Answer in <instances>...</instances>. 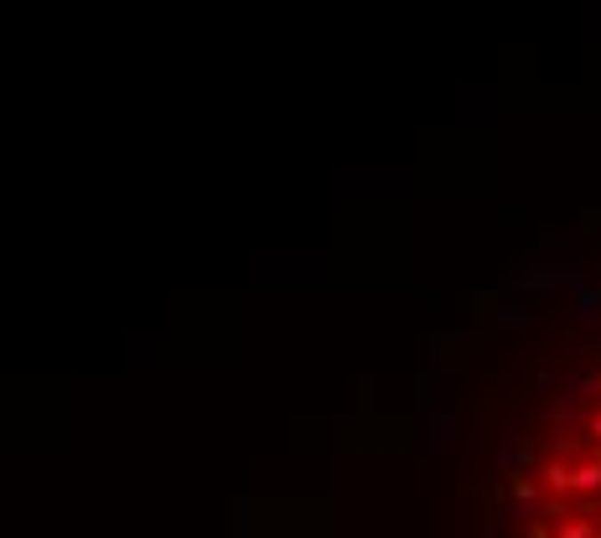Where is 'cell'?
<instances>
[{
  "label": "cell",
  "mask_w": 601,
  "mask_h": 538,
  "mask_svg": "<svg viewBox=\"0 0 601 538\" xmlns=\"http://www.w3.org/2000/svg\"><path fill=\"white\" fill-rule=\"evenodd\" d=\"M425 450H451V415H436V419H425Z\"/></svg>",
  "instance_id": "3957f363"
},
{
  "label": "cell",
  "mask_w": 601,
  "mask_h": 538,
  "mask_svg": "<svg viewBox=\"0 0 601 538\" xmlns=\"http://www.w3.org/2000/svg\"><path fill=\"white\" fill-rule=\"evenodd\" d=\"M555 538H597V523H591V518H581V512H575L571 523H560V534Z\"/></svg>",
  "instance_id": "8992f818"
},
{
  "label": "cell",
  "mask_w": 601,
  "mask_h": 538,
  "mask_svg": "<svg viewBox=\"0 0 601 538\" xmlns=\"http://www.w3.org/2000/svg\"><path fill=\"white\" fill-rule=\"evenodd\" d=\"M597 538H601V523H597Z\"/></svg>",
  "instance_id": "30bf717a"
},
{
  "label": "cell",
  "mask_w": 601,
  "mask_h": 538,
  "mask_svg": "<svg viewBox=\"0 0 601 538\" xmlns=\"http://www.w3.org/2000/svg\"><path fill=\"white\" fill-rule=\"evenodd\" d=\"M540 477H544V492H565V497L575 492V466H565L560 455H549V461H544Z\"/></svg>",
  "instance_id": "6da1fadb"
},
{
  "label": "cell",
  "mask_w": 601,
  "mask_h": 538,
  "mask_svg": "<svg viewBox=\"0 0 601 538\" xmlns=\"http://www.w3.org/2000/svg\"><path fill=\"white\" fill-rule=\"evenodd\" d=\"M529 461H534V455H529L524 446H513V440H503V446H498V471H503V477H509V471H524Z\"/></svg>",
  "instance_id": "277c9868"
},
{
  "label": "cell",
  "mask_w": 601,
  "mask_h": 538,
  "mask_svg": "<svg viewBox=\"0 0 601 538\" xmlns=\"http://www.w3.org/2000/svg\"><path fill=\"white\" fill-rule=\"evenodd\" d=\"M565 389L581 393V399H597V393H601V373H565Z\"/></svg>",
  "instance_id": "5b68a950"
},
{
  "label": "cell",
  "mask_w": 601,
  "mask_h": 538,
  "mask_svg": "<svg viewBox=\"0 0 601 538\" xmlns=\"http://www.w3.org/2000/svg\"><path fill=\"white\" fill-rule=\"evenodd\" d=\"M477 538H498V534H477Z\"/></svg>",
  "instance_id": "9c48e42d"
},
{
  "label": "cell",
  "mask_w": 601,
  "mask_h": 538,
  "mask_svg": "<svg viewBox=\"0 0 601 538\" xmlns=\"http://www.w3.org/2000/svg\"><path fill=\"white\" fill-rule=\"evenodd\" d=\"M586 435H597V446H601V409L591 419H586Z\"/></svg>",
  "instance_id": "ba28073f"
},
{
  "label": "cell",
  "mask_w": 601,
  "mask_h": 538,
  "mask_svg": "<svg viewBox=\"0 0 601 538\" xmlns=\"http://www.w3.org/2000/svg\"><path fill=\"white\" fill-rule=\"evenodd\" d=\"M581 404H586V399H581V393H565V399H555V404H549V424H581Z\"/></svg>",
  "instance_id": "7a4b0ae2"
},
{
  "label": "cell",
  "mask_w": 601,
  "mask_h": 538,
  "mask_svg": "<svg viewBox=\"0 0 601 538\" xmlns=\"http://www.w3.org/2000/svg\"><path fill=\"white\" fill-rule=\"evenodd\" d=\"M498 327H529V311H524V305H518V311H498Z\"/></svg>",
  "instance_id": "52a82bcc"
}]
</instances>
